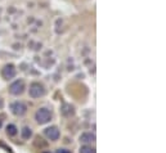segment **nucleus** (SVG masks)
<instances>
[{
	"label": "nucleus",
	"mask_w": 166,
	"mask_h": 153,
	"mask_svg": "<svg viewBox=\"0 0 166 153\" xmlns=\"http://www.w3.org/2000/svg\"><path fill=\"white\" fill-rule=\"evenodd\" d=\"M2 126H3V123H2V121H0V129H2Z\"/></svg>",
	"instance_id": "14"
},
{
	"label": "nucleus",
	"mask_w": 166,
	"mask_h": 153,
	"mask_svg": "<svg viewBox=\"0 0 166 153\" xmlns=\"http://www.w3.org/2000/svg\"><path fill=\"white\" fill-rule=\"evenodd\" d=\"M28 94H30L31 98L44 97V94H45L44 85L40 84V83H32V84L30 85V89H28Z\"/></svg>",
	"instance_id": "2"
},
{
	"label": "nucleus",
	"mask_w": 166,
	"mask_h": 153,
	"mask_svg": "<svg viewBox=\"0 0 166 153\" xmlns=\"http://www.w3.org/2000/svg\"><path fill=\"white\" fill-rule=\"evenodd\" d=\"M35 120H36L37 123L44 125V123L49 122L52 120V112L48 108H39L35 113Z\"/></svg>",
	"instance_id": "1"
},
{
	"label": "nucleus",
	"mask_w": 166,
	"mask_h": 153,
	"mask_svg": "<svg viewBox=\"0 0 166 153\" xmlns=\"http://www.w3.org/2000/svg\"><path fill=\"white\" fill-rule=\"evenodd\" d=\"M57 153H72V152L68 151V149H58V151H57Z\"/></svg>",
	"instance_id": "12"
},
{
	"label": "nucleus",
	"mask_w": 166,
	"mask_h": 153,
	"mask_svg": "<svg viewBox=\"0 0 166 153\" xmlns=\"http://www.w3.org/2000/svg\"><path fill=\"white\" fill-rule=\"evenodd\" d=\"M7 134L9 136H14L17 134V127L16 125H13V123H9V125L7 126Z\"/></svg>",
	"instance_id": "10"
},
{
	"label": "nucleus",
	"mask_w": 166,
	"mask_h": 153,
	"mask_svg": "<svg viewBox=\"0 0 166 153\" xmlns=\"http://www.w3.org/2000/svg\"><path fill=\"white\" fill-rule=\"evenodd\" d=\"M11 109L13 114H16V116H23L27 112V106L22 102H14L11 104Z\"/></svg>",
	"instance_id": "3"
},
{
	"label": "nucleus",
	"mask_w": 166,
	"mask_h": 153,
	"mask_svg": "<svg viewBox=\"0 0 166 153\" xmlns=\"http://www.w3.org/2000/svg\"><path fill=\"white\" fill-rule=\"evenodd\" d=\"M2 76L5 80H11L16 76V67L13 64H5L2 68Z\"/></svg>",
	"instance_id": "6"
},
{
	"label": "nucleus",
	"mask_w": 166,
	"mask_h": 153,
	"mask_svg": "<svg viewBox=\"0 0 166 153\" xmlns=\"http://www.w3.org/2000/svg\"><path fill=\"white\" fill-rule=\"evenodd\" d=\"M23 90H25V83H23L22 80L14 81V83L11 84V86H9V93L13 94V95H20V94H22Z\"/></svg>",
	"instance_id": "4"
},
{
	"label": "nucleus",
	"mask_w": 166,
	"mask_h": 153,
	"mask_svg": "<svg viewBox=\"0 0 166 153\" xmlns=\"http://www.w3.org/2000/svg\"><path fill=\"white\" fill-rule=\"evenodd\" d=\"M21 136L23 138V139H30V138L32 136V131H31V129L28 127V126L22 127V130H21Z\"/></svg>",
	"instance_id": "9"
},
{
	"label": "nucleus",
	"mask_w": 166,
	"mask_h": 153,
	"mask_svg": "<svg viewBox=\"0 0 166 153\" xmlns=\"http://www.w3.org/2000/svg\"><path fill=\"white\" fill-rule=\"evenodd\" d=\"M80 153H96V149L90 145H83L80 148Z\"/></svg>",
	"instance_id": "11"
},
{
	"label": "nucleus",
	"mask_w": 166,
	"mask_h": 153,
	"mask_svg": "<svg viewBox=\"0 0 166 153\" xmlns=\"http://www.w3.org/2000/svg\"><path fill=\"white\" fill-rule=\"evenodd\" d=\"M61 114L64 117H72L75 114V107L68 103H64L63 106L61 107Z\"/></svg>",
	"instance_id": "7"
},
{
	"label": "nucleus",
	"mask_w": 166,
	"mask_h": 153,
	"mask_svg": "<svg viewBox=\"0 0 166 153\" xmlns=\"http://www.w3.org/2000/svg\"><path fill=\"white\" fill-rule=\"evenodd\" d=\"M80 142L85 143V144L96 142V134H93V133H83L81 135H80Z\"/></svg>",
	"instance_id": "8"
},
{
	"label": "nucleus",
	"mask_w": 166,
	"mask_h": 153,
	"mask_svg": "<svg viewBox=\"0 0 166 153\" xmlns=\"http://www.w3.org/2000/svg\"><path fill=\"white\" fill-rule=\"evenodd\" d=\"M3 106H4V102H3V99L0 98V108H3Z\"/></svg>",
	"instance_id": "13"
},
{
	"label": "nucleus",
	"mask_w": 166,
	"mask_h": 153,
	"mask_svg": "<svg viewBox=\"0 0 166 153\" xmlns=\"http://www.w3.org/2000/svg\"><path fill=\"white\" fill-rule=\"evenodd\" d=\"M44 135L48 138L49 140H58V138H59V130H58V127L57 126H50V127H46L45 130H44Z\"/></svg>",
	"instance_id": "5"
}]
</instances>
